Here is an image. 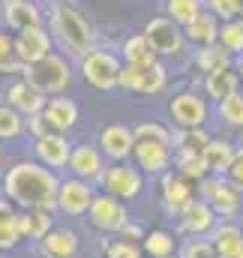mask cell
<instances>
[{
    "mask_svg": "<svg viewBox=\"0 0 243 258\" xmlns=\"http://www.w3.org/2000/svg\"><path fill=\"white\" fill-rule=\"evenodd\" d=\"M60 183L63 180L57 177V171L45 168L36 159H21L6 171L3 192L18 210H54Z\"/></svg>",
    "mask_w": 243,
    "mask_h": 258,
    "instance_id": "1",
    "label": "cell"
},
{
    "mask_svg": "<svg viewBox=\"0 0 243 258\" xmlns=\"http://www.w3.org/2000/svg\"><path fill=\"white\" fill-rule=\"evenodd\" d=\"M48 30L72 57H87L96 51V33L87 21V15L75 3H51L48 9Z\"/></svg>",
    "mask_w": 243,
    "mask_h": 258,
    "instance_id": "2",
    "label": "cell"
},
{
    "mask_svg": "<svg viewBox=\"0 0 243 258\" xmlns=\"http://www.w3.org/2000/svg\"><path fill=\"white\" fill-rule=\"evenodd\" d=\"M21 78H24L27 84H33L42 96L54 99V96H63V90L69 87V81H72V66L66 63L63 54H54V51H51L45 60H39V63H33V66H24Z\"/></svg>",
    "mask_w": 243,
    "mask_h": 258,
    "instance_id": "3",
    "label": "cell"
},
{
    "mask_svg": "<svg viewBox=\"0 0 243 258\" xmlns=\"http://www.w3.org/2000/svg\"><path fill=\"white\" fill-rule=\"evenodd\" d=\"M120 72H123V60L114 51H105V48H96V51H90L81 60V75L96 90H114V87H120Z\"/></svg>",
    "mask_w": 243,
    "mask_h": 258,
    "instance_id": "4",
    "label": "cell"
},
{
    "mask_svg": "<svg viewBox=\"0 0 243 258\" xmlns=\"http://www.w3.org/2000/svg\"><path fill=\"white\" fill-rule=\"evenodd\" d=\"M96 183L105 189V195H114L117 201H132L144 189V174L132 162H114L96 177Z\"/></svg>",
    "mask_w": 243,
    "mask_h": 258,
    "instance_id": "5",
    "label": "cell"
},
{
    "mask_svg": "<svg viewBox=\"0 0 243 258\" xmlns=\"http://www.w3.org/2000/svg\"><path fill=\"white\" fill-rule=\"evenodd\" d=\"M87 216H90V225L96 231H102V234H120L123 228L132 222L126 204L117 201L114 195H105V192H99L93 198V207H90Z\"/></svg>",
    "mask_w": 243,
    "mask_h": 258,
    "instance_id": "6",
    "label": "cell"
},
{
    "mask_svg": "<svg viewBox=\"0 0 243 258\" xmlns=\"http://www.w3.org/2000/svg\"><path fill=\"white\" fill-rule=\"evenodd\" d=\"M168 84V72L162 63L153 66H123L120 72V87L129 93H141V96H153L162 93Z\"/></svg>",
    "mask_w": 243,
    "mask_h": 258,
    "instance_id": "7",
    "label": "cell"
},
{
    "mask_svg": "<svg viewBox=\"0 0 243 258\" xmlns=\"http://www.w3.org/2000/svg\"><path fill=\"white\" fill-rule=\"evenodd\" d=\"M144 36H147V42H150V48L156 51V57L159 54H177L183 48V42H186V33H183L180 24H174L168 15H156V18H150L147 24H144Z\"/></svg>",
    "mask_w": 243,
    "mask_h": 258,
    "instance_id": "8",
    "label": "cell"
},
{
    "mask_svg": "<svg viewBox=\"0 0 243 258\" xmlns=\"http://www.w3.org/2000/svg\"><path fill=\"white\" fill-rule=\"evenodd\" d=\"M132 162L141 168V174H168L174 162V144L168 141H135Z\"/></svg>",
    "mask_w": 243,
    "mask_h": 258,
    "instance_id": "9",
    "label": "cell"
},
{
    "mask_svg": "<svg viewBox=\"0 0 243 258\" xmlns=\"http://www.w3.org/2000/svg\"><path fill=\"white\" fill-rule=\"evenodd\" d=\"M240 189L228 180V177H207L204 183H201V198L213 207V213L216 216H222V219H228V216H234L237 210H240Z\"/></svg>",
    "mask_w": 243,
    "mask_h": 258,
    "instance_id": "10",
    "label": "cell"
},
{
    "mask_svg": "<svg viewBox=\"0 0 243 258\" xmlns=\"http://www.w3.org/2000/svg\"><path fill=\"white\" fill-rule=\"evenodd\" d=\"M168 114L180 129H204V123H207V102L198 93L183 90L168 102Z\"/></svg>",
    "mask_w": 243,
    "mask_h": 258,
    "instance_id": "11",
    "label": "cell"
},
{
    "mask_svg": "<svg viewBox=\"0 0 243 258\" xmlns=\"http://www.w3.org/2000/svg\"><path fill=\"white\" fill-rule=\"evenodd\" d=\"M51 30L48 27H33L24 33H15V57L21 66H33L51 54Z\"/></svg>",
    "mask_w": 243,
    "mask_h": 258,
    "instance_id": "12",
    "label": "cell"
},
{
    "mask_svg": "<svg viewBox=\"0 0 243 258\" xmlns=\"http://www.w3.org/2000/svg\"><path fill=\"white\" fill-rule=\"evenodd\" d=\"M159 198H162L165 213L180 216L183 210L195 201V189H192V183H189L183 174L168 171V174H162V177H159Z\"/></svg>",
    "mask_w": 243,
    "mask_h": 258,
    "instance_id": "13",
    "label": "cell"
},
{
    "mask_svg": "<svg viewBox=\"0 0 243 258\" xmlns=\"http://www.w3.org/2000/svg\"><path fill=\"white\" fill-rule=\"evenodd\" d=\"M99 150L114 159V162H129L135 153V132L126 123H108L99 129Z\"/></svg>",
    "mask_w": 243,
    "mask_h": 258,
    "instance_id": "14",
    "label": "cell"
},
{
    "mask_svg": "<svg viewBox=\"0 0 243 258\" xmlns=\"http://www.w3.org/2000/svg\"><path fill=\"white\" fill-rule=\"evenodd\" d=\"M93 198H96V192L90 189L87 180L69 177V180H63L60 183V192H57V210L66 213V216H84V213H90Z\"/></svg>",
    "mask_w": 243,
    "mask_h": 258,
    "instance_id": "15",
    "label": "cell"
},
{
    "mask_svg": "<svg viewBox=\"0 0 243 258\" xmlns=\"http://www.w3.org/2000/svg\"><path fill=\"white\" fill-rule=\"evenodd\" d=\"M3 99H6V105L9 108H15L18 114H24V117H33V114H42L45 111V105H48V96H42L33 84H27L24 78H18V81H12L6 90H3Z\"/></svg>",
    "mask_w": 243,
    "mask_h": 258,
    "instance_id": "16",
    "label": "cell"
},
{
    "mask_svg": "<svg viewBox=\"0 0 243 258\" xmlns=\"http://www.w3.org/2000/svg\"><path fill=\"white\" fill-rule=\"evenodd\" d=\"M177 228L183 234H189V237H204V234H210L216 228V213H213V207L204 198H195L177 216Z\"/></svg>",
    "mask_w": 243,
    "mask_h": 258,
    "instance_id": "17",
    "label": "cell"
},
{
    "mask_svg": "<svg viewBox=\"0 0 243 258\" xmlns=\"http://www.w3.org/2000/svg\"><path fill=\"white\" fill-rule=\"evenodd\" d=\"M33 156H36V162H42L45 168L60 171V168H69V159H72V144L66 141V135L39 138V141L33 144Z\"/></svg>",
    "mask_w": 243,
    "mask_h": 258,
    "instance_id": "18",
    "label": "cell"
},
{
    "mask_svg": "<svg viewBox=\"0 0 243 258\" xmlns=\"http://www.w3.org/2000/svg\"><path fill=\"white\" fill-rule=\"evenodd\" d=\"M3 21H6V27H12L15 33L33 30V27H45L39 6L30 3V0H6V3H3Z\"/></svg>",
    "mask_w": 243,
    "mask_h": 258,
    "instance_id": "19",
    "label": "cell"
},
{
    "mask_svg": "<svg viewBox=\"0 0 243 258\" xmlns=\"http://www.w3.org/2000/svg\"><path fill=\"white\" fill-rule=\"evenodd\" d=\"M69 171L84 180V177H99L105 168H102V150L93 147V144H75L72 147V159H69Z\"/></svg>",
    "mask_w": 243,
    "mask_h": 258,
    "instance_id": "20",
    "label": "cell"
},
{
    "mask_svg": "<svg viewBox=\"0 0 243 258\" xmlns=\"http://www.w3.org/2000/svg\"><path fill=\"white\" fill-rule=\"evenodd\" d=\"M210 243L219 258H243V231L234 222H216L210 231Z\"/></svg>",
    "mask_w": 243,
    "mask_h": 258,
    "instance_id": "21",
    "label": "cell"
},
{
    "mask_svg": "<svg viewBox=\"0 0 243 258\" xmlns=\"http://www.w3.org/2000/svg\"><path fill=\"white\" fill-rule=\"evenodd\" d=\"M219 18L213 15V12H201L192 24H186L183 27V33H186V39L195 45V48H207V45H216L219 42Z\"/></svg>",
    "mask_w": 243,
    "mask_h": 258,
    "instance_id": "22",
    "label": "cell"
},
{
    "mask_svg": "<svg viewBox=\"0 0 243 258\" xmlns=\"http://www.w3.org/2000/svg\"><path fill=\"white\" fill-rule=\"evenodd\" d=\"M204 90H207V96L216 99V105H219V102H225L228 96H234V93L243 90L240 72H237V69H222V72L204 75Z\"/></svg>",
    "mask_w": 243,
    "mask_h": 258,
    "instance_id": "23",
    "label": "cell"
},
{
    "mask_svg": "<svg viewBox=\"0 0 243 258\" xmlns=\"http://www.w3.org/2000/svg\"><path fill=\"white\" fill-rule=\"evenodd\" d=\"M75 252H78V234L72 228H54L39 243V255L42 258H75Z\"/></svg>",
    "mask_w": 243,
    "mask_h": 258,
    "instance_id": "24",
    "label": "cell"
},
{
    "mask_svg": "<svg viewBox=\"0 0 243 258\" xmlns=\"http://www.w3.org/2000/svg\"><path fill=\"white\" fill-rule=\"evenodd\" d=\"M234 156H237V147L228 138H210V144L204 150V159L210 165V174H216V177H225L231 171Z\"/></svg>",
    "mask_w": 243,
    "mask_h": 258,
    "instance_id": "25",
    "label": "cell"
},
{
    "mask_svg": "<svg viewBox=\"0 0 243 258\" xmlns=\"http://www.w3.org/2000/svg\"><path fill=\"white\" fill-rule=\"evenodd\" d=\"M18 228H21V237H30V240L42 243L54 231L51 210H18Z\"/></svg>",
    "mask_w": 243,
    "mask_h": 258,
    "instance_id": "26",
    "label": "cell"
},
{
    "mask_svg": "<svg viewBox=\"0 0 243 258\" xmlns=\"http://www.w3.org/2000/svg\"><path fill=\"white\" fill-rule=\"evenodd\" d=\"M120 60H123V66H153V63H159V60H156V51L150 48V42H147L144 33H132V36L123 39Z\"/></svg>",
    "mask_w": 243,
    "mask_h": 258,
    "instance_id": "27",
    "label": "cell"
},
{
    "mask_svg": "<svg viewBox=\"0 0 243 258\" xmlns=\"http://www.w3.org/2000/svg\"><path fill=\"white\" fill-rule=\"evenodd\" d=\"M45 117L54 123L57 132H69V129L78 123V105L69 99V96H54V99H48V105H45Z\"/></svg>",
    "mask_w": 243,
    "mask_h": 258,
    "instance_id": "28",
    "label": "cell"
},
{
    "mask_svg": "<svg viewBox=\"0 0 243 258\" xmlns=\"http://www.w3.org/2000/svg\"><path fill=\"white\" fill-rule=\"evenodd\" d=\"M210 144L207 129H180L174 132V156H204Z\"/></svg>",
    "mask_w": 243,
    "mask_h": 258,
    "instance_id": "29",
    "label": "cell"
},
{
    "mask_svg": "<svg viewBox=\"0 0 243 258\" xmlns=\"http://www.w3.org/2000/svg\"><path fill=\"white\" fill-rule=\"evenodd\" d=\"M21 240V228H18V210L9 198H0V252L12 249Z\"/></svg>",
    "mask_w": 243,
    "mask_h": 258,
    "instance_id": "30",
    "label": "cell"
},
{
    "mask_svg": "<svg viewBox=\"0 0 243 258\" xmlns=\"http://www.w3.org/2000/svg\"><path fill=\"white\" fill-rule=\"evenodd\" d=\"M195 66L204 72V75H213V72H222V69H231V54L216 42V45H207V48H195Z\"/></svg>",
    "mask_w": 243,
    "mask_h": 258,
    "instance_id": "31",
    "label": "cell"
},
{
    "mask_svg": "<svg viewBox=\"0 0 243 258\" xmlns=\"http://www.w3.org/2000/svg\"><path fill=\"white\" fill-rule=\"evenodd\" d=\"M141 249L150 258H174V237L168 231H162V228L147 231L144 240H141Z\"/></svg>",
    "mask_w": 243,
    "mask_h": 258,
    "instance_id": "32",
    "label": "cell"
},
{
    "mask_svg": "<svg viewBox=\"0 0 243 258\" xmlns=\"http://www.w3.org/2000/svg\"><path fill=\"white\" fill-rule=\"evenodd\" d=\"M165 12H168V18H171L174 24L186 27V24H192V21L204 12V6H201L198 0H168V3H165Z\"/></svg>",
    "mask_w": 243,
    "mask_h": 258,
    "instance_id": "33",
    "label": "cell"
},
{
    "mask_svg": "<svg viewBox=\"0 0 243 258\" xmlns=\"http://www.w3.org/2000/svg\"><path fill=\"white\" fill-rule=\"evenodd\" d=\"M174 171L183 174L189 183L192 180H207V174H210V165H207V159L204 156H174Z\"/></svg>",
    "mask_w": 243,
    "mask_h": 258,
    "instance_id": "34",
    "label": "cell"
},
{
    "mask_svg": "<svg viewBox=\"0 0 243 258\" xmlns=\"http://www.w3.org/2000/svg\"><path fill=\"white\" fill-rule=\"evenodd\" d=\"M24 66L15 57V36H9L0 27V75H21Z\"/></svg>",
    "mask_w": 243,
    "mask_h": 258,
    "instance_id": "35",
    "label": "cell"
},
{
    "mask_svg": "<svg viewBox=\"0 0 243 258\" xmlns=\"http://www.w3.org/2000/svg\"><path fill=\"white\" fill-rule=\"evenodd\" d=\"M24 117L15 111V108H9L6 102L0 105V141H15V138H21V132H24Z\"/></svg>",
    "mask_w": 243,
    "mask_h": 258,
    "instance_id": "36",
    "label": "cell"
},
{
    "mask_svg": "<svg viewBox=\"0 0 243 258\" xmlns=\"http://www.w3.org/2000/svg\"><path fill=\"white\" fill-rule=\"evenodd\" d=\"M219 45L228 54H243V18H234L228 24H222L219 30Z\"/></svg>",
    "mask_w": 243,
    "mask_h": 258,
    "instance_id": "37",
    "label": "cell"
},
{
    "mask_svg": "<svg viewBox=\"0 0 243 258\" xmlns=\"http://www.w3.org/2000/svg\"><path fill=\"white\" fill-rule=\"evenodd\" d=\"M216 108H219V120L222 123H228V126H234V129H243V90L234 93V96H228L225 102H219Z\"/></svg>",
    "mask_w": 243,
    "mask_h": 258,
    "instance_id": "38",
    "label": "cell"
},
{
    "mask_svg": "<svg viewBox=\"0 0 243 258\" xmlns=\"http://www.w3.org/2000/svg\"><path fill=\"white\" fill-rule=\"evenodd\" d=\"M180 258H219L210 237H189L180 243Z\"/></svg>",
    "mask_w": 243,
    "mask_h": 258,
    "instance_id": "39",
    "label": "cell"
},
{
    "mask_svg": "<svg viewBox=\"0 0 243 258\" xmlns=\"http://www.w3.org/2000/svg\"><path fill=\"white\" fill-rule=\"evenodd\" d=\"M105 258H144V249L138 246V243H132V240H105Z\"/></svg>",
    "mask_w": 243,
    "mask_h": 258,
    "instance_id": "40",
    "label": "cell"
},
{
    "mask_svg": "<svg viewBox=\"0 0 243 258\" xmlns=\"http://www.w3.org/2000/svg\"><path fill=\"white\" fill-rule=\"evenodd\" d=\"M132 132H135V141H168V144H174V135L162 123H138V126H132Z\"/></svg>",
    "mask_w": 243,
    "mask_h": 258,
    "instance_id": "41",
    "label": "cell"
},
{
    "mask_svg": "<svg viewBox=\"0 0 243 258\" xmlns=\"http://www.w3.org/2000/svg\"><path fill=\"white\" fill-rule=\"evenodd\" d=\"M240 6L237 0H210L207 3V12H213L222 24H228V21H234V18H240Z\"/></svg>",
    "mask_w": 243,
    "mask_h": 258,
    "instance_id": "42",
    "label": "cell"
},
{
    "mask_svg": "<svg viewBox=\"0 0 243 258\" xmlns=\"http://www.w3.org/2000/svg\"><path fill=\"white\" fill-rule=\"evenodd\" d=\"M24 126H27V132H33V138H36V141H39V138L60 135V132L54 129V123L45 117V111H42V114H33V117H27V123H24Z\"/></svg>",
    "mask_w": 243,
    "mask_h": 258,
    "instance_id": "43",
    "label": "cell"
},
{
    "mask_svg": "<svg viewBox=\"0 0 243 258\" xmlns=\"http://www.w3.org/2000/svg\"><path fill=\"white\" fill-rule=\"evenodd\" d=\"M237 189L243 192V147H237V156H234V165H231V171L225 174Z\"/></svg>",
    "mask_w": 243,
    "mask_h": 258,
    "instance_id": "44",
    "label": "cell"
},
{
    "mask_svg": "<svg viewBox=\"0 0 243 258\" xmlns=\"http://www.w3.org/2000/svg\"><path fill=\"white\" fill-rule=\"evenodd\" d=\"M126 234H129V237H141V240H144V234H141V225H135V222H129V225L120 231V237H126Z\"/></svg>",
    "mask_w": 243,
    "mask_h": 258,
    "instance_id": "45",
    "label": "cell"
},
{
    "mask_svg": "<svg viewBox=\"0 0 243 258\" xmlns=\"http://www.w3.org/2000/svg\"><path fill=\"white\" fill-rule=\"evenodd\" d=\"M237 72H240V81H243V60H240V66H237Z\"/></svg>",
    "mask_w": 243,
    "mask_h": 258,
    "instance_id": "46",
    "label": "cell"
},
{
    "mask_svg": "<svg viewBox=\"0 0 243 258\" xmlns=\"http://www.w3.org/2000/svg\"><path fill=\"white\" fill-rule=\"evenodd\" d=\"M0 162H3V144H0Z\"/></svg>",
    "mask_w": 243,
    "mask_h": 258,
    "instance_id": "47",
    "label": "cell"
},
{
    "mask_svg": "<svg viewBox=\"0 0 243 258\" xmlns=\"http://www.w3.org/2000/svg\"><path fill=\"white\" fill-rule=\"evenodd\" d=\"M240 18H243V6H240Z\"/></svg>",
    "mask_w": 243,
    "mask_h": 258,
    "instance_id": "48",
    "label": "cell"
},
{
    "mask_svg": "<svg viewBox=\"0 0 243 258\" xmlns=\"http://www.w3.org/2000/svg\"><path fill=\"white\" fill-rule=\"evenodd\" d=\"M174 258H180V255H174Z\"/></svg>",
    "mask_w": 243,
    "mask_h": 258,
    "instance_id": "49",
    "label": "cell"
}]
</instances>
